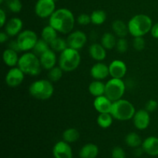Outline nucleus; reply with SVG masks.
I'll return each mask as SVG.
<instances>
[{
    "instance_id": "38",
    "label": "nucleus",
    "mask_w": 158,
    "mask_h": 158,
    "mask_svg": "<svg viewBox=\"0 0 158 158\" xmlns=\"http://www.w3.org/2000/svg\"><path fill=\"white\" fill-rule=\"evenodd\" d=\"M112 158H126V154L120 147H115L111 152Z\"/></svg>"
},
{
    "instance_id": "23",
    "label": "nucleus",
    "mask_w": 158,
    "mask_h": 158,
    "mask_svg": "<svg viewBox=\"0 0 158 158\" xmlns=\"http://www.w3.org/2000/svg\"><path fill=\"white\" fill-rule=\"evenodd\" d=\"M112 29L114 35L118 38H125L129 33L128 26L122 20H114L112 23Z\"/></svg>"
},
{
    "instance_id": "7",
    "label": "nucleus",
    "mask_w": 158,
    "mask_h": 158,
    "mask_svg": "<svg viewBox=\"0 0 158 158\" xmlns=\"http://www.w3.org/2000/svg\"><path fill=\"white\" fill-rule=\"evenodd\" d=\"M126 90L125 83L122 79L112 78L105 83L104 95L112 102L120 100Z\"/></svg>"
},
{
    "instance_id": "5",
    "label": "nucleus",
    "mask_w": 158,
    "mask_h": 158,
    "mask_svg": "<svg viewBox=\"0 0 158 158\" xmlns=\"http://www.w3.org/2000/svg\"><path fill=\"white\" fill-rule=\"evenodd\" d=\"M136 110L130 101L123 99L113 102L110 114L114 119L120 121H126L133 119Z\"/></svg>"
},
{
    "instance_id": "2",
    "label": "nucleus",
    "mask_w": 158,
    "mask_h": 158,
    "mask_svg": "<svg viewBox=\"0 0 158 158\" xmlns=\"http://www.w3.org/2000/svg\"><path fill=\"white\" fill-rule=\"evenodd\" d=\"M129 33L133 37L143 36L151 32L153 26L151 17L145 14H138L133 16L127 23Z\"/></svg>"
},
{
    "instance_id": "31",
    "label": "nucleus",
    "mask_w": 158,
    "mask_h": 158,
    "mask_svg": "<svg viewBox=\"0 0 158 158\" xmlns=\"http://www.w3.org/2000/svg\"><path fill=\"white\" fill-rule=\"evenodd\" d=\"M50 46V49H52L54 52H63V50L68 47L67 41L65 40L64 39L60 38V37H57L56 38L52 43L49 44Z\"/></svg>"
},
{
    "instance_id": "14",
    "label": "nucleus",
    "mask_w": 158,
    "mask_h": 158,
    "mask_svg": "<svg viewBox=\"0 0 158 158\" xmlns=\"http://www.w3.org/2000/svg\"><path fill=\"white\" fill-rule=\"evenodd\" d=\"M110 76L112 78L123 79L127 71L126 63L120 60H115L109 65Z\"/></svg>"
},
{
    "instance_id": "24",
    "label": "nucleus",
    "mask_w": 158,
    "mask_h": 158,
    "mask_svg": "<svg viewBox=\"0 0 158 158\" xmlns=\"http://www.w3.org/2000/svg\"><path fill=\"white\" fill-rule=\"evenodd\" d=\"M88 89H89V94L95 97L104 95L105 83H103L101 80H95L89 83Z\"/></svg>"
},
{
    "instance_id": "42",
    "label": "nucleus",
    "mask_w": 158,
    "mask_h": 158,
    "mask_svg": "<svg viewBox=\"0 0 158 158\" xmlns=\"http://www.w3.org/2000/svg\"><path fill=\"white\" fill-rule=\"evenodd\" d=\"M151 33L154 38L158 39V23L153 25L152 28H151Z\"/></svg>"
},
{
    "instance_id": "34",
    "label": "nucleus",
    "mask_w": 158,
    "mask_h": 158,
    "mask_svg": "<svg viewBox=\"0 0 158 158\" xmlns=\"http://www.w3.org/2000/svg\"><path fill=\"white\" fill-rule=\"evenodd\" d=\"M6 4L8 9L14 13H19L23 9V4L20 0H8Z\"/></svg>"
},
{
    "instance_id": "13",
    "label": "nucleus",
    "mask_w": 158,
    "mask_h": 158,
    "mask_svg": "<svg viewBox=\"0 0 158 158\" xmlns=\"http://www.w3.org/2000/svg\"><path fill=\"white\" fill-rule=\"evenodd\" d=\"M54 158H73L72 148L69 143L64 140L59 141L52 148Z\"/></svg>"
},
{
    "instance_id": "12",
    "label": "nucleus",
    "mask_w": 158,
    "mask_h": 158,
    "mask_svg": "<svg viewBox=\"0 0 158 158\" xmlns=\"http://www.w3.org/2000/svg\"><path fill=\"white\" fill-rule=\"evenodd\" d=\"M151 122L150 114L147 110H138L136 111L134 117H133V123L134 127L137 130L143 131L149 127Z\"/></svg>"
},
{
    "instance_id": "46",
    "label": "nucleus",
    "mask_w": 158,
    "mask_h": 158,
    "mask_svg": "<svg viewBox=\"0 0 158 158\" xmlns=\"http://www.w3.org/2000/svg\"><path fill=\"white\" fill-rule=\"evenodd\" d=\"M54 1H55V2H56V0H54Z\"/></svg>"
},
{
    "instance_id": "10",
    "label": "nucleus",
    "mask_w": 158,
    "mask_h": 158,
    "mask_svg": "<svg viewBox=\"0 0 158 158\" xmlns=\"http://www.w3.org/2000/svg\"><path fill=\"white\" fill-rule=\"evenodd\" d=\"M68 47L72 48L76 50H80L84 47L87 42V36L83 32L80 30H76L71 32L68 35L67 39Z\"/></svg>"
},
{
    "instance_id": "22",
    "label": "nucleus",
    "mask_w": 158,
    "mask_h": 158,
    "mask_svg": "<svg viewBox=\"0 0 158 158\" xmlns=\"http://www.w3.org/2000/svg\"><path fill=\"white\" fill-rule=\"evenodd\" d=\"M99 154V148L94 143H86L82 147L79 155L80 158H96Z\"/></svg>"
},
{
    "instance_id": "33",
    "label": "nucleus",
    "mask_w": 158,
    "mask_h": 158,
    "mask_svg": "<svg viewBox=\"0 0 158 158\" xmlns=\"http://www.w3.org/2000/svg\"><path fill=\"white\" fill-rule=\"evenodd\" d=\"M64 71L60 66H54L51 69H49L48 73V79L51 82H57L62 78L63 73Z\"/></svg>"
},
{
    "instance_id": "3",
    "label": "nucleus",
    "mask_w": 158,
    "mask_h": 158,
    "mask_svg": "<svg viewBox=\"0 0 158 158\" xmlns=\"http://www.w3.org/2000/svg\"><path fill=\"white\" fill-rule=\"evenodd\" d=\"M17 66L26 75L32 77L39 75L42 69L40 57L30 52H25L19 57Z\"/></svg>"
},
{
    "instance_id": "20",
    "label": "nucleus",
    "mask_w": 158,
    "mask_h": 158,
    "mask_svg": "<svg viewBox=\"0 0 158 158\" xmlns=\"http://www.w3.org/2000/svg\"><path fill=\"white\" fill-rule=\"evenodd\" d=\"M89 54L92 59L97 62H101L106 57V49L99 43H93L89 48Z\"/></svg>"
},
{
    "instance_id": "28",
    "label": "nucleus",
    "mask_w": 158,
    "mask_h": 158,
    "mask_svg": "<svg viewBox=\"0 0 158 158\" xmlns=\"http://www.w3.org/2000/svg\"><path fill=\"white\" fill-rule=\"evenodd\" d=\"M114 117L111 115L110 113H103V114H100L97 117V124L103 129L110 127L112 125Z\"/></svg>"
},
{
    "instance_id": "36",
    "label": "nucleus",
    "mask_w": 158,
    "mask_h": 158,
    "mask_svg": "<svg viewBox=\"0 0 158 158\" xmlns=\"http://www.w3.org/2000/svg\"><path fill=\"white\" fill-rule=\"evenodd\" d=\"M133 46L137 51L143 50L145 48V40L143 36L134 37L133 40Z\"/></svg>"
},
{
    "instance_id": "44",
    "label": "nucleus",
    "mask_w": 158,
    "mask_h": 158,
    "mask_svg": "<svg viewBox=\"0 0 158 158\" xmlns=\"http://www.w3.org/2000/svg\"><path fill=\"white\" fill-rule=\"evenodd\" d=\"M143 152H144V151H143L142 147H141V148L139 147V148H135V151H134V154H135V156H137V157H140Z\"/></svg>"
},
{
    "instance_id": "30",
    "label": "nucleus",
    "mask_w": 158,
    "mask_h": 158,
    "mask_svg": "<svg viewBox=\"0 0 158 158\" xmlns=\"http://www.w3.org/2000/svg\"><path fill=\"white\" fill-rule=\"evenodd\" d=\"M91 23L96 26H100L105 23L106 19V12L101 9L94 11L90 15Z\"/></svg>"
},
{
    "instance_id": "26",
    "label": "nucleus",
    "mask_w": 158,
    "mask_h": 158,
    "mask_svg": "<svg viewBox=\"0 0 158 158\" xmlns=\"http://www.w3.org/2000/svg\"><path fill=\"white\" fill-rule=\"evenodd\" d=\"M57 31L50 25L45 26L41 32V37L43 40L50 44L56 38H57Z\"/></svg>"
},
{
    "instance_id": "39",
    "label": "nucleus",
    "mask_w": 158,
    "mask_h": 158,
    "mask_svg": "<svg viewBox=\"0 0 158 158\" xmlns=\"http://www.w3.org/2000/svg\"><path fill=\"white\" fill-rule=\"evenodd\" d=\"M157 106L158 103L156 100H150L146 103V105H145V110H147L149 113L154 112V111H155L157 109Z\"/></svg>"
},
{
    "instance_id": "15",
    "label": "nucleus",
    "mask_w": 158,
    "mask_h": 158,
    "mask_svg": "<svg viewBox=\"0 0 158 158\" xmlns=\"http://www.w3.org/2000/svg\"><path fill=\"white\" fill-rule=\"evenodd\" d=\"M89 73L94 80H103L110 75L109 66L101 62H98L91 67Z\"/></svg>"
},
{
    "instance_id": "9",
    "label": "nucleus",
    "mask_w": 158,
    "mask_h": 158,
    "mask_svg": "<svg viewBox=\"0 0 158 158\" xmlns=\"http://www.w3.org/2000/svg\"><path fill=\"white\" fill-rule=\"evenodd\" d=\"M56 10L54 0H38L35 6V13L41 19L49 18Z\"/></svg>"
},
{
    "instance_id": "25",
    "label": "nucleus",
    "mask_w": 158,
    "mask_h": 158,
    "mask_svg": "<svg viewBox=\"0 0 158 158\" xmlns=\"http://www.w3.org/2000/svg\"><path fill=\"white\" fill-rule=\"evenodd\" d=\"M100 42H101V45L105 49L110 50V49H113L116 47L117 40L114 33L106 32L102 35Z\"/></svg>"
},
{
    "instance_id": "21",
    "label": "nucleus",
    "mask_w": 158,
    "mask_h": 158,
    "mask_svg": "<svg viewBox=\"0 0 158 158\" xmlns=\"http://www.w3.org/2000/svg\"><path fill=\"white\" fill-rule=\"evenodd\" d=\"M2 60L5 64L7 65L9 67H14V66H17L19 60L18 52L7 48L6 49H5L2 53Z\"/></svg>"
},
{
    "instance_id": "1",
    "label": "nucleus",
    "mask_w": 158,
    "mask_h": 158,
    "mask_svg": "<svg viewBox=\"0 0 158 158\" xmlns=\"http://www.w3.org/2000/svg\"><path fill=\"white\" fill-rule=\"evenodd\" d=\"M75 17L69 9L66 8L56 9L49 17V25L58 32L69 34L75 26Z\"/></svg>"
},
{
    "instance_id": "29",
    "label": "nucleus",
    "mask_w": 158,
    "mask_h": 158,
    "mask_svg": "<svg viewBox=\"0 0 158 158\" xmlns=\"http://www.w3.org/2000/svg\"><path fill=\"white\" fill-rule=\"evenodd\" d=\"M80 137V133L75 128H68L63 133V140L69 143L77 142Z\"/></svg>"
},
{
    "instance_id": "11",
    "label": "nucleus",
    "mask_w": 158,
    "mask_h": 158,
    "mask_svg": "<svg viewBox=\"0 0 158 158\" xmlns=\"http://www.w3.org/2000/svg\"><path fill=\"white\" fill-rule=\"evenodd\" d=\"M26 74L19 67H11L6 76V83L9 87H16L23 82Z\"/></svg>"
},
{
    "instance_id": "8",
    "label": "nucleus",
    "mask_w": 158,
    "mask_h": 158,
    "mask_svg": "<svg viewBox=\"0 0 158 158\" xmlns=\"http://www.w3.org/2000/svg\"><path fill=\"white\" fill-rule=\"evenodd\" d=\"M39 40L36 33L31 29H25L18 35L16 41L21 52L32 50Z\"/></svg>"
},
{
    "instance_id": "19",
    "label": "nucleus",
    "mask_w": 158,
    "mask_h": 158,
    "mask_svg": "<svg viewBox=\"0 0 158 158\" xmlns=\"http://www.w3.org/2000/svg\"><path fill=\"white\" fill-rule=\"evenodd\" d=\"M142 148L150 156H158V137H148L142 143Z\"/></svg>"
},
{
    "instance_id": "40",
    "label": "nucleus",
    "mask_w": 158,
    "mask_h": 158,
    "mask_svg": "<svg viewBox=\"0 0 158 158\" xmlns=\"http://www.w3.org/2000/svg\"><path fill=\"white\" fill-rule=\"evenodd\" d=\"M6 23V14L2 9H0V27L2 28Z\"/></svg>"
},
{
    "instance_id": "18",
    "label": "nucleus",
    "mask_w": 158,
    "mask_h": 158,
    "mask_svg": "<svg viewBox=\"0 0 158 158\" xmlns=\"http://www.w3.org/2000/svg\"><path fill=\"white\" fill-rule=\"evenodd\" d=\"M42 67L46 70H49L56 66L57 62L56 55L52 49H49L40 56Z\"/></svg>"
},
{
    "instance_id": "43",
    "label": "nucleus",
    "mask_w": 158,
    "mask_h": 158,
    "mask_svg": "<svg viewBox=\"0 0 158 158\" xmlns=\"http://www.w3.org/2000/svg\"><path fill=\"white\" fill-rule=\"evenodd\" d=\"M8 39H9V35L6 32H0V43H4L5 42L7 41Z\"/></svg>"
},
{
    "instance_id": "41",
    "label": "nucleus",
    "mask_w": 158,
    "mask_h": 158,
    "mask_svg": "<svg viewBox=\"0 0 158 158\" xmlns=\"http://www.w3.org/2000/svg\"><path fill=\"white\" fill-rule=\"evenodd\" d=\"M8 46H9V49H13V50L16 51V52H21V51H20V49H19V46L18 43H17L16 40L11 41L10 43H9V45H8Z\"/></svg>"
},
{
    "instance_id": "37",
    "label": "nucleus",
    "mask_w": 158,
    "mask_h": 158,
    "mask_svg": "<svg viewBox=\"0 0 158 158\" xmlns=\"http://www.w3.org/2000/svg\"><path fill=\"white\" fill-rule=\"evenodd\" d=\"M77 23L81 26H87L89 23H91V17L89 15L87 14H80L77 19Z\"/></svg>"
},
{
    "instance_id": "32",
    "label": "nucleus",
    "mask_w": 158,
    "mask_h": 158,
    "mask_svg": "<svg viewBox=\"0 0 158 158\" xmlns=\"http://www.w3.org/2000/svg\"><path fill=\"white\" fill-rule=\"evenodd\" d=\"M49 47H50V46H49V43L45 41V40H43V39H41V40H39L37 41L36 44L35 45L32 50H33V52L35 55L40 57L42 54L49 50Z\"/></svg>"
},
{
    "instance_id": "35",
    "label": "nucleus",
    "mask_w": 158,
    "mask_h": 158,
    "mask_svg": "<svg viewBox=\"0 0 158 158\" xmlns=\"http://www.w3.org/2000/svg\"><path fill=\"white\" fill-rule=\"evenodd\" d=\"M115 48L120 53L127 52V50L128 49V42L126 40V38H119L117 40Z\"/></svg>"
},
{
    "instance_id": "17",
    "label": "nucleus",
    "mask_w": 158,
    "mask_h": 158,
    "mask_svg": "<svg viewBox=\"0 0 158 158\" xmlns=\"http://www.w3.org/2000/svg\"><path fill=\"white\" fill-rule=\"evenodd\" d=\"M113 102L105 95L96 97L94 101V106L96 110L100 114L110 113Z\"/></svg>"
},
{
    "instance_id": "6",
    "label": "nucleus",
    "mask_w": 158,
    "mask_h": 158,
    "mask_svg": "<svg viewBox=\"0 0 158 158\" xmlns=\"http://www.w3.org/2000/svg\"><path fill=\"white\" fill-rule=\"evenodd\" d=\"M29 92L37 100H49L54 93V86L49 80H35L29 86Z\"/></svg>"
},
{
    "instance_id": "45",
    "label": "nucleus",
    "mask_w": 158,
    "mask_h": 158,
    "mask_svg": "<svg viewBox=\"0 0 158 158\" xmlns=\"http://www.w3.org/2000/svg\"><path fill=\"white\" fill-rule=\"evenodd\" d=\"M4 1H5V2H7L8 0H0V2H1V3L2 2H4Z\"/></svg>"
},
{
    "instance_id": "4",
    "label": "nucleus",
    "mask_w": 158,
    "mask_h": 158,
    "mask_svg": "<svg viewBox=\"0 0 158 158\" xmlns=\"http://www.w3.org/2000/svg\"><path fill=\"white\" fill-rule=\"evenodd\" d=\"M81 62V56L78 50L67 47L60 52L59 66L64 72H72L78 68Z\"/></svg>"
},
{
    "instance_id": "27",
    "label": "nucleus",
    "mask_w": 158,
    "mask_h": 158,
    "mask_svg": "<svg viewBox=\"0 0 158 158\" xmlns=\"http://www.w3.org/2000/svg\"><path fill=\"white\" fill-rule=\"evenodd\" d=\"M125 143L128 147L132 148H139L142 145V140L140 136L135 132L129 133L125 137Z\"/></svg>"
},
{
    "instance_id": "16",
    "label": "nucleus",
    "mask_w": 158,
    "mask_h": 158,
    "mask_svg": "<svg viewBox=\"0 0 158 158\" xmlns=\"http://www.w3.org/2000/svg\"><path fill=\"white\" fill-rule=\"evenodd\" d=\"M23 23L19 18L14 17L6 22L5 25V32L9 35V36H15L22 32Z\"/></svg>"
}]
</instances>
